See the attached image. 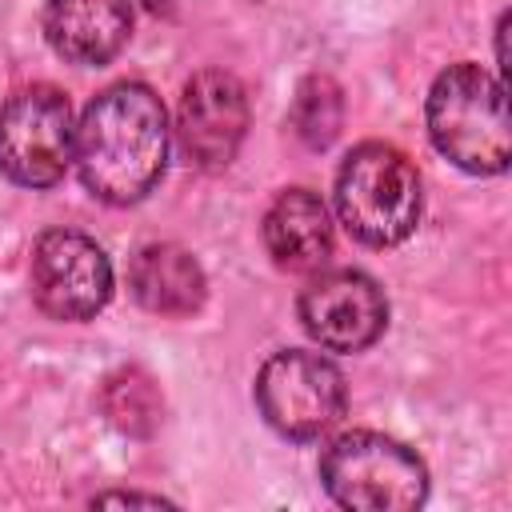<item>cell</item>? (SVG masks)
I'll use <instances>...</instances> for the list:
<instances>
[{"instance_id":"obj_1","label":"cell","mask_w":512,"mask_h":512,"mask_svg":"<svg viewBox=\"0 0 512 512\" xmlns=\"http://www.w3.org/2000/svg\"><path fill=\"white\" fill-rule=\"evenodd\" d=\"M72 160L84 188L104 204H136L168 164V112L140 80H120L88 100Z\"/></svg>"},{"instance_id":"obj_2","label":"cell","mask_w":512,"mask_h":512,"mask_svg":"<svg viewBox=\"0 0 512 512\" xmlns=\"http://www.w3.org/2000/svg\"><path fill=\"white\" fill-rule=\"evenodd\" d=\"M428 136L456 168L496 176L512 156V128L500 80L480 64H452L428 92Z\"/></svg>"},{"instance_id":"obj_3","label":"cell","mask_w":512,"mask_h":512,"mask_svg":"<svg viewBox=\"0 0 512 512\" xmlns=\"http://www.w3.org/2000/svg\"><path fill=\"white\" fill-rule=\"evenodd\" d=\"M340 224L368 248H392L420 220V176L412 160L380 140L352 148L336 172Z\"/></svg>"},{"instance_id":"obj_4","label":"cell","mask_w":512,"mask_h":512,"mask_svg":"<svg viewBox=\"0 0 512 512\" xmlns=\"http://www.w3.org/2000/svg\"><path fill=\"white\" fill-rule=\"evenodd\" d=\"M320 480L328 496L352 512H408L428 496L424 460L380 432L336 436L320 456Z\"/></svg>"},{"instance_id":"obj_5","label":"cell","mask_w":512,"mask_h":512,"mask_svg":"<svg viewBox=\"0 0 512 512\" xmlns=\"http://www.w3.org/2000/svg\"><path fill=\"white\" fill-rule=\"evenodd\" d=\"M76 144L72 104L52 84L20 88L0 108V168L24 188H52Z\"/></svg>"},{"instance_id":"obj_6","label":"cell","mask_w":512,"mask_h":512,"mask_svg":"<svg viewBox=\"0 0 512 512\" xmlns=\"http://www.w3.org/2000/svg\"><path fill=\"white\" fill-rule=\"evenodd\" d=\"M256 404L280 436L316 440L344 416L348 404L344 372L320 352H304V348L276 352L264 360L256 376Z\"/></svg>"},{"instance_id":"obj_7","label":"cell","mask_w":512,"mask_h":512,"mask_svg":"<svg viewBox=\"0 0 512 512\" xmlns=\"http://www.w3.org/2000/svg\"><path fill=\"white\" fill-rule=\"evenodd\" d=\"M32 296L52 320H88L112 296V264L104 248L76 232L52 228L32 248Z\"/></svg>"},{"instance_id":"obj_8","label":"cell","mask_w":512,"mask_h":512,"mask_svg":"<svg viewBox=\"0 0 512 512\" xmlns=\"http://www.w3.org/2000/svg\"><path fill=\"white\" fill-rule=\"evenodd\" d=\"M300 324L328 352H360L388 324V300L380 284L356 268H332L304 284Z\"/></svg>"},{"instance_id":"obj_9","label":"cell","mask_w":512,"mask_h":512,"mask_svg":"<svg viewBox=\"0 0 512 512\" xmlns=\"http://www.w3.org/2000/svg\"><path fill=\"white\" fill-rule=\"evenodd\" d=\"M248 128V96L232 72L208 68L184 84L176 108V136L192 164L224 168L232 164Z\"/></svg>"},{"instance_id":"obj_10","label":"cell","mask_w":512,"mask_h":512,"mask_svg":"<svg viewBox=\"0 0 512 512\" xmlns=\"http://www.w3.org/2000/svg\"><path fill=\"white\" fill-rule=\"evenodd\" d=\"M44 36L68 64H108L132 36L128 0H48Z\"/></svg>"},{"instance_id":"obj_11","label":"cell","mask_w":512,"mask_h":512,"mask_svg":"<svg viewBox=\"0 0 512 512\" xmlns=\"http://www.w3.org/2000/svg\"><path fill=\"white\" fill-rule=\"evenodd\" d=\"M264 244L288 272H316L332 256V216L312 188H288L264 216Z\"/></svg>"},{"instance_id":"obj_12","label":"cell","mask_w":512,"mask_h":512,"mask_svg":"<svg viewBox=\"0 0 512 512\" xmlns=\"http://www.w3.org/2000/svg\"><path fill=\"white\" fill-rule=\"evenodd\" d=\"M128 288L156 316H192L204 304V268L180 244H144L128 264Z\"/></svg>"},{"instance_id":"obj_13","label":"cell","mask_w":512,"mask_h":512,"mask_svg":"<svg viewBox=\"0 0 512 512\" xmlns=\"http://www.w3.org/2000/svg\"><path fill=\"white\" fill-rule=\"evenodd\" d=\"M108 412L124 432H148L156 424V396L148 380H136V372L108 380Z\"/></svg>"},{"instance_id":"obj_14","label":"cell","mask_w":512,"mask_h":512,"mask_svg":"<svg viewBox=\"0 0 512 512\" xmlns=\"http://www.w3.org/2000/svg\"><path fill=\"white\" fill-rule=\"evenodd\" d=\"M96 504H152V508H156V504H164V500H160V496H140V492H128V496H100Z\"/></svg>"},{"instance_id":"obj_15","label":"cell","mask_w":512,"mask_h":512,"mask_svg":"<svg viewBox=\"0 0 512 512\" xmlns=\"http://www.w3.org/2000/svg\"><path fill=\"white\" fill-rule=\"evenodd\" d=\"M140 4H144V8H152V12H160V8H168L172 0H140Z\"/></svg>"}]
</instances>
